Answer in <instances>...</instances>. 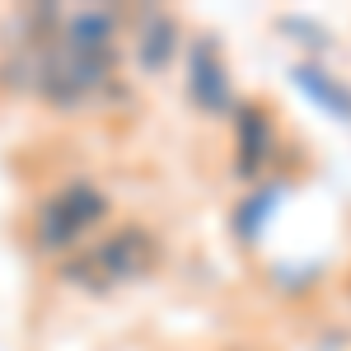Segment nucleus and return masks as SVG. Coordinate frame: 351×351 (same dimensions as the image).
<instances>
[{"label":"nucleus","mask_w":351,"mask_h":351,"mask_svg":"<svg viewBox=\"0 0 351 351\" xmlns=\"http://www.w3.org/2000/svg\"><path fill=\"white\" fill-rule=\"evenodd\" d=\"M300 84H304V89H309V94H319V99H324V104H337V112H342V117H351V99H347V94H337V89H332V84H319V75H314V71H309V66H304V71H300Z\"/></svg>","instance_id":"nucleus-6"},{"label":"nucleus","mask_w":351,"mask_h":351,"mask_svg":"<svg viewBox=\"0 0 351 351\" xmlns=\"http://www.w3.org/2000/svg\"><path fill=\"white\" fill-rule=\"evenodd\" d=\"M169 52H173V24H169L164 14H150L145 28H141V61L155 71V66L169 61Z\"/></svg>","instance_id":"nucleus-5"},{"label":"nucleus","mask_w":351,"mask_h":351,"mask_svg":"<svg viewBox=\"0 0 351 351\" xmlns=\"http://www.w3.org/2000/svg\"><path fill=\"white\" fill-rule=\"evenodd\" d=\"M104 216H108V197L99 183H89V178L61 183L33 211V243L47 248V253H61V248L80 243Z\"/></svg>","instance_id":"nucleus-3"},{"label":"nucleus","mask_w":351,"mask_h":351,"mask_svg":"<svg viewBox=\"0 0 351 351\" xmlns=\"http://www.w3.org/2000/svg\"><path fill=\"white\" fill-rule=\"evenodd\" d=\"M155 263H160L155 234L141 230V225H117L112 234L94 239L89 248H80L75 258H66L61 276H66L71 286L89 291V295H108V291H117V286L141 281Z\"/></svg>","instance_id":"nucleus-2"},{"label":"nucleus","mask_w":351,"mask_h":351,"mask_svg":"<svg viewBox=\"0 0 351 351\" xmlns=\"http://www.w3.org/2000/svg\"><path fill=\"white\" fill-rule=\"evenodd\" d=\"M211 47L202 43L197 52H192V94H197V104H206V108H220L225 104V75H211Z\"/></svg>","instance_id":"nucleus-4"},{"label":"nucleus","mask_w":351,"mask_h":351,"mask_svg":"<svg viewBox=\"0 0 351 351\" xmlns=\"http://www.w3.org/2000/svg\"><path fill=\"white\" fill-rule=\"evenodd\" d=\"M112 61H117L112 14L104 10L66 14L38 56V94L52 104H84L108 84Z\"/></svg>","instance_id":"nucleus-1"}]
</instances>
